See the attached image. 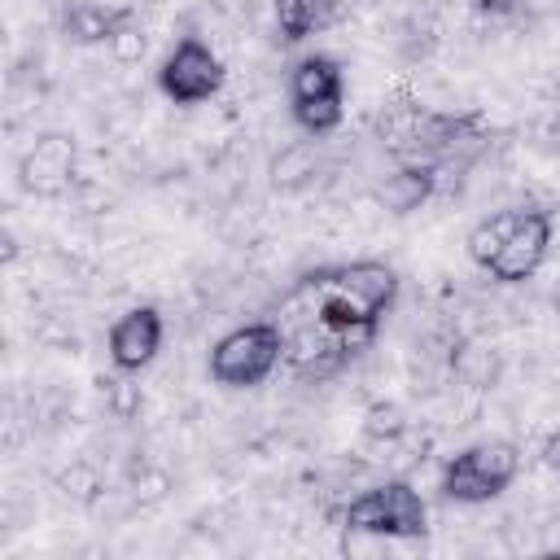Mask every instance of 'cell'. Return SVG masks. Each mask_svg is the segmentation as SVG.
Instances as JSON below:
<instances>
[{"mask_svg": "<svg viewBox=\"0 0 560 560\" xmlns=\"http://www.w3.org/2000/svg\"><path fill=\"white\" fill-rule=\"evenodd\" d=\"M394 302L398 271L381 258L328 262L306 271L276 311L284 337V368L306 385L337 376L376 341L381 319L394 311Z\"/></svg>", "mask_w": 560, "mask_h": 560, "instance_id": "6da1fadb", "label": "cell"}, {"mask_svg": "<svg viewBox=\"0 0 560 560\" xmlns=\"http://www.w3.org/2000/svg\"><path fill=\"white\" fill-rule=\"evenodd\" d=\"M521 472V451L516 442L508 438H486V442H472L464 451H455L438 477V490L446 503H459V508H477V503H490L499 499Z\"/></svg>", "mask_w": 560, "mask_h": 560, "instance_id": "7a4b0ae2", "label": "cell"}, {"mask_svg": "<svg viewBox=\"0 0 560 560\" xmlns=\"http://www.w3.org/2000/svg\"><path fill=\"white\" fill-rule=\"evenodd\" d=\"M284 363V337L276 319H249L210 346V381L223 389H254Z\"/></svg>", "mask_w": 560, "mask_h": 560, "instance_id": "3957f363", "label": "cell"}, {"mask_svg": "<svg viewBox=\"0 0 560 560\" xmlns=\"http://www.w3.org/2000/svg\"><path fill=\"white\" fill-rule=\"evenodd\" d=\"M289 114L306 136H328L346 118V74L328 52H306L289 70Z\"/></svg>", "mask_w": 560, "mask_h": 560, "instance_id": "277c9868", "label": "cell"}, {"mask_svg": "<svg viewBox=\"0 0 560 560\" xmlns=\"http://www.w3.org/2000/svg\"><path fill=\"white\" fill-rule=\"evenodd\" d=\"M341 525L368 538H420L429 529V503L411 481H381L346 503Z\"/></svg>", "mask_w": 560, "mask_h": 560, "instance_id": "5b68a950", "label": "cell"}, {"mask_svg": "<svg viewBox=\"0 0 560 560\" xmlns=\"http://www.w3.org/2000/svg\"><path fill=\"white\" fill-rule=\"evenodd\" d=\"M223 79H228V70H223L219 52L206 39H192V35L179 39L162 57V66H158V88L175 105H206V101H214L223 92Z\"/></svg>", "mask_w": 560, "mask_h": 560, "instance_id": "8992f818", "label": "cell"}, {"mask_svg": "<svg viewBox=\"0 0 560 560\" xmlns=\"http://www.w3.org/2000/svg\"><path fill=\"white\" fill-rule=\"evenodd\" d=\"M547 249H551V214L538 206H516V223L508 228V236H503L499 254L486 262V271L499 284H525L547 262Z\"/></svg>", "mask_w": 560, "mask_h": 560, "instance_id": "52a82bcc", "label": "cell"}, {"mask_svg": "<svg viewBox=\"0 0 560 560\" xmlns=\"http://www.w3.org/2000/svg\"><path fill=\"white\" fill-rule=\"evenodd\" d=\"M136 9L131 4H105V0H70L57 13V31L79 48H101L122 35H131Z\"/></svg>", "mask_w": 560, "mask_h": 560, "instance_id": "ba28073f", "label": "cell"}, {"mask_svg": "<svg viewBox=\"0 0 560 560\" xmlns=\"http://www.w3.org/2000/svg\"><path fill=\"white\" fill-rule=\"evenodd\" d=\"M162 337H166L162 311L158 306H131L109 328V363L118 372H140V368H149L158 359Z\"/></svg>", "mask_w": 560, "mask_h": 560, "instance_id": "9c48e42d", "label": "cell"}, {"mask_svg": "<svg viewBox=\"0 0 560 560\" xmlns=\"http://www.w3.org/2000/svg\"><path fill=\"white\" fill-rule=\"evenodd\" d=\"M74 175V144L66 136H39L26 153H22V184L31 192H61Z\"/></svg>", "mask_w": 560, "mask_h": 560, "instance_id": "30bf717a", "label": "cell"}, {"mask_svg": "<svg viewBox=\"0 0 560 560\" xmlns=\"http://www.w3.org/2000/svg\"><path fill=\"white\" fill-rule=\"evenodd\" d=\"M442 192V175L429 162H398L381 184H376V201L389 214H411L424 201H433Z\"/></svg>", "mask_w": 560, "mask_h": 560, "instance_id": "8fae6325", "label": "cell"}, {"mask_svg": "<svg viewBox=\"0 0 560 560\" xmlns=\"http://www.w3.org/2000/svg\"><path fill=\"white\" fill-rule=\"evenodd\" d=\"M346 4L350 0H271V9H276V35L284 44H302L315 31L332 26L346 13Z\"/></svg>", "mask_w": 560, "mask_h": 560, "instance_id": "7c38bea8", "label": "cell"}, {"mask_svg": "<svg viewBox=\"0 0 560 560\" xmlns=\"http://www.w3.org/2000/svg\"><path fill=\"white\" fill-rule=\"evenodd\" d=\"M516 223V210H494V214H486L472 232H468V258L486 271V262L499 254V245H503V236H508V228Z\"/></svg>", "mask_w": 560, "mask_h": 560, "instance_id": "4fadbf2b", "label": "cell"}, {"mask_svg": "<svg viewBox=\"0 0 560 560\" xmlns=\"http://www.w3.org/2000/svg\"><path fill=\"white\" fill-rule=\"evenodd\" d=\"M402 429V416H398V407H372L368 411V433H385V438H394Z\"/></svg>", "mask_w": 560, "mask_h": 560, "instance_id": "5bb4252c", "label": "cell"}, {"mask_svg": "<svg viewBox=\"0 0 560 560\" xmlns=\"http://www.w3.org/2000/svg\"><path fill=\"white\" fill-rule=\"evenodd\" d=\"M538 459L551 468V472H560V433H551L547 442H542V451H538Z\"/></svg>", "mask_w": 560, "mask_h": 560, "instance_id": "9a60e30c", "label": "cell"}]
</instances>
